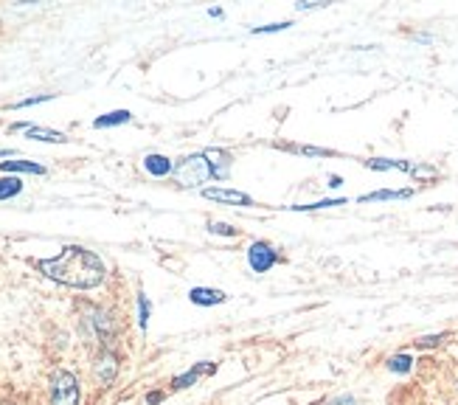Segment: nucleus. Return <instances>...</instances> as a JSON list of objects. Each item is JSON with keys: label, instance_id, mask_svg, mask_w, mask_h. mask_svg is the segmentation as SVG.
Wrapping results in <instances>:
<instances>
[{"label": "nucleus", "instance_id": "30", "mask_svg": "<svg viewBox=\"0 0 458 405\" xmlns=\"http://www.w3.org/2000/svg\"><path fill=\"white\" fill-rule=\"evenodd\" d=\"M12 155V150H0V158H9Z\"/></svg>", "mask_w": 458, "mask_h": 405}, {"label": "nucleus", "instance_id": "4", "mask_svg": "<svg viewBox=\"0 0 458 405\" xmlns=\"http://www.w3.org/2000/svg\"><path fill=\"white\" fill-rule=\"evenodd\" d=\"M278 262H281V256H278V251L267 239H256L248 248V264H251L253 273H267V270L276 267Z\"/></svg>", "mask_w": 458, "mask_h": 405}, {"label": "nucleus", "instance_id": "14", "mask_svg": "<svg viewBox=\"0 0 458 405\" xmlns=\"http://www.w3.org/2000/svg\"><path fill=\"white\" fill-rule=\"evenodd\" d=\"M0 169L6 175H45V166L31 161H0Z\"/></svg>", "mask_w": 458, "mask_h": 405}, {"label": "nucleus", "instance_id": "9", "mask_svg": "<svg viewBox=\"0 0 458 405\" xmlns=\"http://www.w3.org/2000/svg\"><path fill=\"white\" fill-rule=\"evenodd\" d=\"M26 135L31 141H42V144H68L70 141L65 132H56V129H48V127H37V124H29Z\"/></svg>", "mask_w": 458, "mask_h": 405}, {"label": "nucleus", "instance_id": "26", "mask_svg": "<svg viewBox=\"0 0 458 405\" xmlns=\"http://www.w3.org/2000/svg\"><path fill=\"white\" fill-rule=\"evenodd\" d=\"M411 177H416V180H422V177H436V169L422 164V166H413V169H411Z\"/></svg>", "mask_w": 458, "mask_h": 405}, {"label": "nucleus", "instance_id": "17", "mask_svg": "<svg viewBox=\"0 0 458 405\" xmlns=\"http://www.w3.org/2000/svg\"><path fill=\"white\" fill-rule=\"evenodd\" d=\"M23 191V180L17 175H9V177H0V200H12Z\"/></svg>", "mask_w": 458, "mask_h": 405}, {"label": "nucleus", "instance_id": "23", "mask_svg": "<svg viewBox=\"0 0 458 405\" xmlns=\"http://www.w3.org/2000/svg\"><path fill=\"white\" fill-rule=\"evenodd\" d=\"M292 23L290 20H284V23H270V26H256V29H251V34H278V31H287Z\"/></svg>", "mask_w": 458, "mask_h": 405}, {"label": "nucleus", "instance_id": "1", "mask_svg": "<svg viewBox=\"0 0 458 405\" xmlns=\"http://www.w3.org/2000/svg\"><path fill=\"white\" fill-rule=\"evenodd\" d=\"M37 270L42 276L65 285V287H76V290H90V287H99L107 276V267L104 262L82 248V245H68L62 248L59 256H51V259H40L37 262Z\"/></svg>", "mask_w": 458, "mask_h": 405}, {"label": "nucleus", "instance_id": "11", "mask_svg": "<svg viewBox=\"0 0 458 405\" xmlns=\"http://www.w3.org/2000/svg\"><path fill=\"white\" fill-rule=\"evenodd\" d=\"M189 299H191V304H197V307H214V304H222L228 296H225L222 290H214V287H191Z\"/></svg>", "mask_w": 458, "mask_h": 405}, {"label": "nucleus", "instance_id": "8", "mask_svg": "<svg viewBox=\"0 0 458 405\" xmlns=\"http://www.w3.org/2000/svg\"><path fill=\"white\" fill-rule=\"evenodd\" d=\"M143 169H146L152 177H166V175L175 172V164H172V158H166V155L149 152V155L143 158Z\"/></svg>", "mask_w": 458, "mask_h": 405}, {"label": "nucleus", "instance_id": "20", "mask_svg": "<svg viewBox=\"0 0 458 405\" xmlns=\"http://www.w3.org/2000/svg\"><path fill=\"white\" fill-rule=\"evenodd\" d=\"M281 150L298 152V155H307V158H329V155H335L332 150H324V147H303V144H287V147H281Z\"/></svg>", "mask_w": 458, "mask_h": 405}, {"label": "nucleus", "instance_id": "7", "mask_svg": "<svg viewBox=\"0 0 458 405\" xmlns=\"http://www.w3.org/2000/svg\"><path fill=\"white\" fill-rule=\"evenodd\" d=\"M93 374H96V380L102 383V386H110L113 380H116V374H118V358L107 349V352H102L99 358H96V363H93Z\"/></svg>", "mask_w": 458, "mask_h": 405}, {"label": "nucleus", "instance_id": "27", "mask_svg": "<svg viewBox=\"0 0 458 405\" xmlns=\"http://www.w3.org/2000/svg\"><path fill=\"white\" fill-rule=\"evenodd\" d=\"M354 402V397L352 394H343V397H338V399H332L329 405H352Z\"/></svg>", "mask_w": 458, "mask_h": 405}, {"label": "nucleus", "instance_id": "13", "mask_svg": "<svg viewBox=\"0 0 458 405\" xmlns=\"http://www.w3.org/2000/svg\"><path fill=\"white\" fill-rule=\"evenodd\" d=\"M413 197V189H379V191H368V194H360L357 200L360 202H379V200H408Z\"/></svg>", "mask_w": 458, "mask_h": 405}, {"label": "nucleus", "instance_id": "16", "mask_svg": "<svg viewBox=\"0 0 458 405\" xmlns=\"http://www.w3.org/2000/svg\"><path fill=\"white\" fill-rule=\"evenodd\" d=\"M335 206H346V197H329L318 202H303V206H290V212H321V209H335Z\"/></svg>", "mask_w": 458, "mask_h": 405}, {"label": "nucleus", "instance_id": "10", "mask_svg": "<svg viewBox=\"0 0 458 405\" xmlns=\"http://www.w3.org/2000/svg\"><path fill=\"white\" fill-rule=\"evenodd\" d=\"M214 372H216V363H197V366H191L186 374L175 377V380H172V388H189V386H194L203 374H214Z\"/></svg>", "mask_w": 458, "mask_h": 405}, {"label": "nucleus", "instance_id": "5", "mask_svg": "<svg viewBox=\"0 0 458 405\" xmlns=\"http://www.w3.org/2000/svg\"><path fill=\"white\" fill-rule=\"evenodd\" d=\"M203 197L205 200H214V202H228V206H242V209H253L256 200L245 191H237V189H222V186H208L203 189Z\"/></svg>", "mask_w": 458, "mask_h": 405}, {"label": "nucleus", "instance_id": "15", "mask_svg": "<svg viewBox=\"0 0 458 405\" xmlns=\"http://www.w3.org/2000/svg\"><path fill=\"white\" fill-rule=\"evenodd\" d=\"M127 121H132V113H129V110H113V113L99 116V118L93 121V127H96V129H107V127H118V124H127Z\"/></svg>", "mask_w": 458, "mask_h": 405}, {"label": "nucleus", "instance_id": "3", "mask_svg": "<svg viewBox=\"0 0 458 405\" xmlns=\"http://www.w3.org/2000/svg\"><path fill=\"white\" fill-rule=\"evenodd\" d=\"M51 405H79V380L65 369L51 377Z\"/></svg>", "mask_w": 458, "mask_h": 405}, {"label": "nucleus", "instance_id": "29", "mask_svg": "<svg viewBox=\"0 0 458 405\" xmlns=\"http://www.w3.org/2000/svg\"><path fill=\"white\" fill-rule=\"evenodd\" d=\"M329 186H332V189L343 186V177H340V175H332V177H329Z\"/></svg>", "mask_w": 458, "mask_h": 405}, {"label": "nucleus", "instance_id": "18", "mask_svg": "<svg viewBox=\"0 0 458 405\" xmlns=\"http://www.w3.org/2000/svg\"><path fill=\"white\" fill-rule=\"evenodd\" d=\"M93 324H96V329H99V338H102V341L110 344V341H113V329H116V326H113V318H110L107 312L99 310V312L93 315Z\"/></svg>", "mask_w": 458, "mask_h": 405}, {"label": "nucleus", "instance_id": "2", "mask_svg": "<svg viewBox=\"0 0 458 405\" xmlns=\"http://www.w3.org/2000/svg\"><path fill=\"white\" fill-rule=\"evenodd\" d=\"M172 177L177 180V186H183V189H194V186L211 180V166H208L205 155L197 152V155H189V158H183L180 164H175Z\"/></svg>", "mask_w": 458, "mask_h": 405}, {"label": "nucleus", "instance_id": "19", "mask_svg": "<svg viewBox=\"0 0 458 405\" xmlns=\"http://www.w3.org/2000/svg\"><path fill=\"white\" fill-rule=\"evenodd\" d=\"M386 369L394 372V374H408V372L413 369V358L405 355V352H400V355H394V358L386 360Z\"/></svg>", "mask_w": 458, "mask_h": 405}, {"label": "nucleus", "instance_id": "24", "mask_svg": "<svg viewBox=\"0 0 458 405\" xmlns=\"http://www.w3.org/2000/svg\"><path fill=\"white\" fill-rule=\"evenodd\" d=\"M208 231L211 234H219V237H239V228L228 225V223H208Z\"/></svg>", "mask_w": 458, "mask_h": 405}, {"label": "nucleus", "instance_id": "12", "mask_svg": "<svg viewBox=\"0 0 458 405\" xmlns=\"http://www.w3.org/2000/svg\"><path fill=\"white\" fill-rule=\"evenodd\" d=\"M363 166L371 169V172H391V169H400V172H408V175H411V169H413L411 161H391V158H368V161H363Z\"/></svg>", "mask_w": 458, "mask_h": 405}, {"label": "nucleus", "instance_id": "28", "mask_svg": "<svg viewBox=\"0 0 458 405\" xmlns=\"http://www.w3.org/2000/svg\"><path fill=\"white\" fill-rule=\"evenodd\" d=\"M161 399H164V394H161V391H152V394H146V402H149V405H158Z\"/></svg>", "mask_w": 458, "mask_h": 405}, {"label": "nucleus", "instance_id": "25", "mask_svg": "<svg viewBox=\"0 0 458 405\" xmlns=\"http://www.w3.org/2000/svg\"><path fill=\"white\" fill-rule=\"evenodd\" d=\"M51 99H54L51 93H45V96H31V99H23V102H17L15 107H17V110H23V107H34V104H42V102H51Z\"/></svg>", "mask_w": 458, "mask_h": 405}, {"label": "nucleus", "instance_id": "21", "mask_svg": "<svg viewBox=\"0 0 458 405\" xmlns=\"http://www.w3.org/2000/svg\"><path fill=\"white\" fill-rule=\"evenodd\" d=\"M450 338V332H436V335H422V338H416L413 341V347L416 349H433V347H441L444 341Z\"/></svg>", "mask_w": 458, "mask_h": 405}, {"label": "nucleus", "instance_id": "22", "mask_svg": "<svg viewBox=\"0 0 458 405\" xmlns=\"http://www.w3.org/2000/svg\"><path fill=\"white\" fill-rule=\"evenodd\" d=\"M149 312H152V307H149V299L143 296V293H138V326L146 332V326H149Z\"/></svg>", "mask_w": 458, "mask_h": 405}, {"label": "nucleus", "instance_id": "6", "mask_svg": "<svg viewBox=\"0 0 458 405\" xmlns=\"http://www.w3.org/2000/svg\"><path fill=\"white\" fill-rule=\"evenodd\" d=\"M205 161L211 166V177L214 180H225L228 175H231V166H234V155L228 150H219V147H208L205 152Z\"/></svg>", "mask_w": 458, "mask_h": 405}]
</instances>
